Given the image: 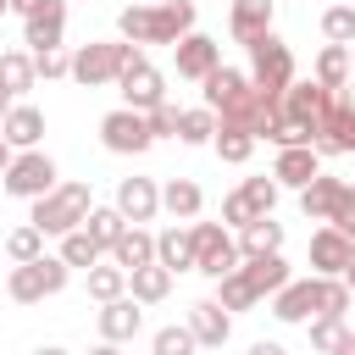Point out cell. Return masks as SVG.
<instances>
[{
  "instance_id": "cell-44",
  "label": "cell",
  "mask_w": 355,
  "mask_h": 355,
  "mask_svg": "<svg viewBox=\"0 0 355 355\" xmlns=\"http://www.w3.org/2000/svg\"><path fill=\"white\" fill-rule=\"evenodd\" d=\"M33 78H67V55L61 50H33Z\"/></svg>"
},
{
  "instance_id": "cell-24",
  "label": "cell",
  "mask_w": 355,
  "mask_h": 355,
  "mask_svg": "<svg viewBox=\"0 0 355 355\" xmlns=\"http://www.w3.org/2000/svg\"><path fill=\"white\" fill-rule=\"evenodd\" d=\"M144 261H155V233H144V227L133 222V227L116 233V244H111V266L133 272V266H144Z\"/></svg>"
},
{
  "instance_id": "cell-52",
  "label": "cell",
  "mask_w": 355,
  "mask_h": 355,
  "mask_svg": "<svg viewBox=\"0 0 355 355\" xmlns=\"http://www.w3.org/2000/svg\"><path fill=\"white\" fill-rule=\"evenodd\" d=\"M33 355H67V349H55V344H50V349H33Z\"/></svg>"
},
{
  "instance_id": "cell-26",
  "label": "cell",
  "mask_w": 355,
  "mask_h": 355,
  "mask_svg": "<svg viewBox=\"0 0 355 355\" xmlns=\"http://www.w3.org/2000/svg\"><path fill=\"white\" fill-rule=\"evenodd\" d=\"M155 266H166V272H189V266H194L189 227H166V233H155Z\"/></svg>"
},
{
  "instance_id": "cell-53",
  "label": "cell",
  "mask_w": 355,
  "mask_h": 355,
  "mask_svg": "<svg viewBox=\"0 0 355 355\" xmlns=\"http://www.w3.org/2000/svg\"><path fill=\"white\" fill-rule=\"evenodd\" d=\"M0 17H6V0H0Z\"/></svg>"
},
{
  "instance_id": "cell-33",
  "label": "cell",
  "mask_w": 355,
  "mask_h": 355,
  "mask_svg": "<svg viewBox=\"0 0 355 355\" xmlns=\"http://www.w3.org/2000/svg\"><path fill=\"white\" fill-rule=\"evenodd\" d=\"M100 255H105V250H100V244H94V239L83 233V227L61 233V261H67V266H83V272H89V266H94Z\"/></svg>"
},
{
  "instance_id": "cell-41",
  "label": "cell",
  "mask_w": 355,
  "mask_h": 355,
  "mask_svg": "<svg viewBox=\"0 0 355 355\" xmlns=\"http://www.w3.org/2000/svg\"><path fill=\"white\" fill-rule=\"evenodd\" d=\"M144 128H150V139H172V133H178V105H166V100L150 105V111H144Z\"/></svg>"
},
{
  "instance_id": "cell-22",
  "label": "cell",
  "mask_w": 355,
  "mask_h": 355,
  "mask_svg": "<svg viewBox=\"0 0 355 355\" xmlns=\"http://www.w3.org/2000/svg\"><path fill=\"white\" fill-rule=\"evenodd\" d=\"M139 322H144L139 300L116 294V300H105V311H100V338H105V344H122V338H133V333H139Z\"/></svg>"
},
{
  "instance_id": "cell-25",
  "label": "cell",
  "mask_w": 355,
  "mask_h": 355,
  "mask_svg": "<svg viewBox=\"0 0 355 355\" xmlns=\"http://www.w3.org/2000/svg\"><path fill=\"white\" fill-rule=\"evenodd\" d=\"M272 250H283V222L255 216L239 227V255H272Z\"/></svg>"
},
{
  "instance_id": "cell-19",
  "label": "cell",
  "mask_w": 355,
  "mask_h": 355,
  "mask_svg": "<svg viewBox=\"0 0 355 355\" xmlns=\"http://www.w3.org/2000/svg\"><path fill=\"white\" fill-rule=\"evenodd\" d=\"M311 311H316V277H288L272 294V316L277 322H305Z\"/></svg>"
},
{
  "instance_id": "cell-10",
  "label": "cell",
  "mask_w": 355,
  "mask_h": 355,
  "mask_svg": "<svg viewBox=\"0 0 355 355\" xmlns=\"http://www.w3.org/2000/svg\"><path fill=\"white\" fill-rule=\"evenodd\" d=\"M116 89H122V100H128V111H150V105H161L166 100V89H161V72L133 50L128 55V67L116 72Z\"/></svg>"
},
{
  "instance_id": "cell-27",
  "label": "cell",
  "mask_w": 355,
  "mask_h": 355,
  "mask_svg": "<svg viewBox=\"0 0 355 355\" xmlns=\"http://www.w3.org/2000/svg\"><path fill=\"white\" fill-rule=\"evenodd\" d=\"M128 283H133V300H139V305H155V300H166V294H172V272H166V266H155V261L133 266V272H128Z\"/></svg>"
},
{
  "instance_id": "cell-11",
  "label": "cell",
  "mask_w": 355,
  "mask_h": 355,
  "mask_svg": "<svg viewBox=\"0 0 355 355\" xmlns=\"http://www.w3.org/2000/svg\"><path fill=\"white\" fill-rule=\"evenodd\" d=\"M311 150H316V155H344V150H355V105L344 100V89L327 100V116H322Z\"/></svg>"
},
{
  "instance_id": "cell-45",
  "label": "cell",
  "mask_w": 355,
  "mask_h": 355,
  "mask_svg": "<svg viewBox=\"0 0 355 355\" xmlns=\"http://www.w3.org/2000/svg\"><path fill=\"white\" fill-rule=\"evenodd\" d=\"M222 222H227V227H244V222H255V211H250V200H244L239 189L222 200Z\"/></svg>"
},
{
  "instance_id": "cell-31",
  "label": "cell",
  "mask_w": 355,
  "mask_h": 355,
  "mask_svg": "<svg viewBox=\"0 0 355 355\" xmlns=\"http://www.w3.org/2000/svg\"><path fill=\"white\" fill-rule=\"evenodd\" d=\"M0 83L11 89V100H17V94H28V89H33V55L6 50V55H0Z\"/></svg>"
},
{
  "instance_id": "cell-8",
  "label": "cell",
  "mask_w": 355,
  "mask_h": 355,
  "mask_svg": "<svg viewBox=\"0 0 355 355\" xmlns=\"http://www.w3.org/2000/svg\"><path fill=\"white\" fill-rule=\"evenodd\" d=\"M327 100H333V89H322L316 78H288V89L277 94V111L294 116V122H305L311 139H316V128H322V116H327Z\"/></svg>"
},
{
  "instance_id": "cell-17",
  "label": "cell",
  "mask_w": 355,
  "mask_h": 355,
  "mask_svg": "<svg viewBox=\"0 0 355 355\" xmlns=\"http://www.w3.org/2000/svg\"><path fill=\"white\" fill-rule=\"evenodd\" d=\"M183 327H189V333H194V344H205V349H222V344H227V333H233V322H227V311H222L216 300H194Z\"/></svg>"
},
{
  "instance_id": "cell-35",
  "label": "cell",
  "mask_w": 355,
  "mask_h": 355,
  "mask_svg": "<svg viewBox=\"0 0 355 355\" xmlns=\"http://www.w3.org/2000/svg\"><path fill=\"white\" fill-rule=\"evenodd\" d=\"M211 133H216V116L200 105V111H178V133L172 139H183V144H211Z\"/></svg>"
},
{
  "instance_id": "cell-21",
  "label": "cell",
  "mask_w": 355,
  "mask_h": 355,
  "mask_svg": "<svg viewBox=\"0 0 355 355\" xmlns=\"http://www.w3.org/2000/svg\"><path fill=\"white\" fill-rule=\"evenodd\" d=\"M239 277L255 288V300L261 294H277L283 283H288V261L272 250V255H244V266H239Z\"/></svg>"
},
{
  "instance_id": "cell-20",
  "label": "cell",
  "mask_w": 355,
  "mask_h": 355,
  "mask_svg": "<svg viewBox=\"0 0 355 355\" xmlns=\"http://www.w3.org/2000/svg\"><path fill=\"white\" fill-rule=\"evenodd\" d=\"M227 33H233L239 44H255L261 33H272V0H233Z\"/></svg>"
},
{
  "instance_id": "cell-9",
  "label": "cell",
  "mask_w": 355,
  "mask_h": 355,
  "mask_svg": "<svg viewBox=\"0 0 355 355\" xmlns=\"http://www.w3.org/2000/svg\"><path fill=\"white\" fill-rule=\"evenodd\" d=\"M50 189H55V161H50V155H39V150L11 155V166H6V194L39 200V194H50Z\"/></svg>"
},
{
  "instance_id": "cell-48",
  "label": "cell",
  "mask_w": 355,
  "mask_h": 355,
  "mask_svg": "<svg viewBox=\"0 0 355 355\" xmlns=\"http://www.w3.org/2000/svg\"><path fill=\"white\" fill-rule=\"evenodd\" d=\"M33 6H39V0H6V11H17V17H28Z\"/></svg>"
},
{
  "instance_id": "cell-32",
  "label": "cell",
  "mask_w": 355,
  "mask_h": 355,
  "mask_svg": "<svg viewBox=\"0 0 355 355\" xmlns=\"http://www.w3.org/2000/svg\"><path fill=\"white\" fill-rule=\"evenodd\" d=\"M211 144H216V155H222V161H233V166H244V161H250V150H255V139H250L244 128H222V122H216Z\"/></svg>"
},
{
  "instance_id": "cell-34",
  "label": "cell",
  "mask_w": 355,
  "mask_h": 355,
  "mask_svg": "<svg viewBox=\"0 0 355 355\" xmlns=\"http://www.w3.org/2000/svg\"><path fill=\"white\" fill-rule=\"evenodd\" d=\"M216 305H222V311H250V305H255V288L239 277V266L216 277Z\"/></svg>"
},
{
  "instance_id": "cell-4",
  "label": "cell",
  "mask_w": 355,
  "mask_h": 355,
  "mask_svg": "<svg viewBox=\"0 0 355 355\" xmlns=\"http://www.w3.org/2000/svg\"><path fill=\"white\" fill-rule=\"evenodd\" d=\"M139 44H111V39H89L78 55H67V72L83 83V89H105V83H116V72L128 67V55H133Z\"/></svg>"
},
{
  "instance_id": "cell-16",
  "label": "cell",
  "mask_w": 355,
  "mask_h": 355,
  "mask_svg": "<svg viewBox=\"0 0 355 355\" xmlns=\"http://www.w3.org/2000/svg\"><path fill=\"white\" fill-rule=\"evenodd\" d=\"M0 139H6L11 150H33V144L44 139V111H39V105L11 100V111L0 116Z\"/></svg>"
},
{
  "instance_id": "cell-47",
  "label": "cell",
  "mask_w": 355,
  "mask_h": 355,
  "mask_svg": "<svg viewBox=\"0 0 355 355\" xmlns=\"http://www.w3.org/2000/svg\"><path fill=\"white\" fill-rule=\"evenodd\" d=\"M250 355H283V344H272V338H261V344H250Z\"/></svg>"
},
{
  "instance_id": "cell-1",
  "label": "cell",
  "mask_w": 355,
  "mask_h": 355,
  "mask_svg": "<svg viewBox=\"0 0 355 355\" xmlns=\"http://www.w3.org/2000/svg\"><path fill=\"white\" fill-rule=\"evenodd\" d=\"M116 33L128 44H178L194 33V0H155V6H128L116 17Z\"/></svg>"
},
{
  "instance_id": "cell-28",
  "label": "cell",
  "mask_w": 355,
  "mask_h": 355,
  "mask_svg": "<svg viewBox=\"0 0 355 355\" xmlns=\"http://www.w3.org/2000/svg\"><path fill=\"white\" fill-rule=\"evenodd\" d=\"M161 205H166L178 222H194V216H200V183H194V178H172V183L161 189Z\"/></svg>"
},
{
  "instance_id": "cell-14",
  "label": "cell",
  "mask_w": 355,
  "mask_h": 355,
  "mask_svg": "<svg viewBox=\"0 0 355 355\" xmlns=\"http://www.w3.org/2000/svg\"><path fill=\"white\" fill-rule=\"evenodd\" d=\"M61 28H67V0H39L22 17V44L33 50H61Z\"/></svg>"
},
{
  "instance_id": "cell-42",
  "label": "cell",
  "mask_w": 355,
  "mask_h": 355,
  "mask_svg": "<svg viewBox=\"0 0 355 355\" xmlns=\"http://www.w3.org/2000/svg\"><path fill=\"white\" fill-rule=\"evenodd\" d=\"M155 355H194V333L189 327H161L155 333Z\"/></svg>"
},
{
  "instance_id": "cell-51",
  "label": "cell",
  "mask_w": 355,
  "mask_h": 355,
  "mask_svg": "<svg viewBox=\"0 0 355 355\" xmlns=\"http://www.w3.org/2000/svg\"><path fill=\"white\" fill-rule=\"evenodd\" d=\"M6 166H11V144L0 139V172H6Z\"/></svg>"
},
{
  "instance_id": "cell-15",
  "label": "cell",
  "mask_w": 355,
  "mask_h": 355,
  "mask_svg": "<svg viewBox=\"0 0 355 355\" xmlns=\"http://www.w3.org/2000/svg\"><path fill=\"white\" fill-rule=\"evenodd\" d=\"M172 55H178V78H205L211 67H222V44L216 39H205V33H183L178 44H172Z\"/></svg>"
},
{
  "instance_id": "cell-46",
  "label": "cell",
  "mask_w": 355,
  "mask_h": 355,
  "mask_svg": "<svg viewBox=\"0 0 355 355\" xmlns=\"http://www.w3.org/2000/svg\"><path fill=\"white\" fill-rule=\"evenodd\" d=\"M327 355H355V333H349V327H344V333H338V344H333V349H327Z\"/></svg>"
},
{
  "instance_id": "cell-13",
  "label": "cell",
  "mask_w": 355,
  "mask_h": 355,
  "mask_svg": "<svg viewBox=\"0 0 355 355\" xmlns=\"http://www.w3.org/2000/svg\"><path fill=\"white\" fill-rule=\"evenodd\" d=\"M311 266H316L322 277H344V272L355 266V244H349V233H338V227H316V233H311Z\"/></svg>"
},
{
  "instance_id": "cell-38",
  "label": "cell",
  "mask_w": 355,
  "mask_h": 355,
  "mask_svg": "<svg viewBox=\"0 0 355 355\" xmlns=\"http://www.w3.org/2000/svg\"><path fill=\"white\" fill-rule=\"evenodd\" d=\"M244 200H250V211L255 216H272V205H277V183L272 178H244V189H239Z\"/></svg>"
},
{
  "instance_id": "cell-30",
  "label": "cell",
  "mask_w": 355,
  "mask_h": 355,
  "mask_svg": "<svg viewBox=\"0 0 355 355\" xmlns=\"http://www.w3.org/2000/svg\"><path fill=\"white\" fill-rule=\"evenodd\" d=\"M344 78H349V50H344V44H327V50L316 55V83L338 94V89H344Z\"/></svg>"
},
{
  "instance_id": "cell-6",
  "label": "cell",
  "mask_w": 355,
  "mask_h": 355,
  "mask_svg": "<svg viewBox=\"0 0 355 355\" xmlns=\"http://www.w3.org/2000/svg\"><path fill=\"white\" fill-rule=\"evenodd\" d=\"M67 261L61 255H33V261H17L11 266V283H6V294L17 300V305H33V300H44V294H61L67 288Z\"/></svg>"
},
{
  "instance_id": "cell-29",
  "label": "cell",
  "mask_w": 355,
  "mask_h": 355,
  "mask_svg": "<svg viewBox=\"0 0 355 355\" xmlns=\"http://www.w3.org/2000/svg\"><path fill=\"white\" fill-rule=\"evenodd\" d=\"M78 227H83L100 250H111V244H116V233H122L128 222H122V211H116V205H89V216H83Z\"/></svg>"
},
{
  "instance_id": "cell-12",
  "label": "cell",
  "mask_w": 355,
  "mask_h": 355,
  "mask_svg": "<svg viewBox=\"0 0 355 355\" xmlns=\"http://www.w3.org/2000/svg\"><path fill=\"white\" fill-rule=\"evenodd\" d=\"M100 139H105V150H116V155H139V150H150V128H144V111H111L105 122H100Z\"/></svg>"
},
{
  "instance_id": "cell-40",
  "label": "cell",
  "mask_w": 355,
  "mask_h": 355,
  "mask_svg": "<svg viewBox=\"0 0 355 355\" xmlns=\"http://www.w3.org/2000/svg\"><path fill=\"white\" fill-rule=\"evenodd\" d=\"M322 33H327L333 44H349V39H355V11H349V6H333V11L322 17Z\"/></svg>"
},
{
  "instance_id": "cell-37",
  "label": "cell",
  "mask_w": 355,
  "mask_h": 355,
  "mask_svg": "<svg viewBox=\"0 0 355 355\" xmlns=\"http://www.w3.org/2000/svg\"><path fill=\"white\" fill-rule=\"evenodd\" d=\"M316 311H322V316H344V311H349L344 277H316Z\"/></svg>"
},
{
  "instance_id": "cell-36",
  "label": "cell",
  "mask_w": 355,
  "mask_h": 355,
  "mask_svg": "<svg viewBox=\"0 0 355 355\" xmlns=\"http://www.w3.org/2000/svg\"><path fill=\"white\" fill-rule=\"evenodd\" d=\"M122 288H128V272H122V266H100V261L89 266V294H94L100 305H105V300H116Z\"/></svg>"
},
{
  "instance_id": "cell-23",
  "label": "cell",
  "mask_w": 355,
  "mask_h": 355,
  "mask_svg": "<svg viewBox=\"0 0 355 355\" xmlns=\"http://www.w3.org/2000/svg\"><path fill=\"white\" fill-rule=\"evenodd\" d=\"M316 172H322V161H316V150H311V144H288V150H277V166H272V178H277V183L305 189Z\"/></svg>"
},
{
  "instance_id": "cell-54",
  "label": "cell",
  "mask_w": 355,
  "mask_h": 355,
  "mask_svg": "<svg viewBox=\"0 0 355 355\" xmlns=\"http://www.w3.org/2000/svg\"><path fill=\"white\" fill-rule=\"evenodd\" d=\"M144 6H155V0H144Z\"/></svg>"
},
{
  "instance_id": "cell-5",
  "label": "cell",
  "mask_w": 355,
  "mask_h": 355,
  "mask_svg": "<svg viewBox=\"0 0 355 355\" xmlns=\"http://www.w3.org/2000/svg\"><path fill=\"white\" fill-rule=\"evenodd\" d=\"M250 61H255V67L244 72L250 89L266 94V100H277V94L288 89V78H294V55H288V44H283L277 33H261V39L250 44Z\"/></svg>"
},
{
  "instance_id": "cell-39",
  "label": "cell",
  "mask_w": 355,
  "mask_h": 355,
  "mask_svg": "<svg viewBox=\"0 0 355 355\" xmlns=\"http://www.w3.org/2000/svg\"><path fill=\"white\" fill-rule=\"evenodd\" d=\"M6 255H11V261H33V255H44V233H39L33 222L17 227V233L6 239Z\"/></svg>"
},
{
  "instance_id": "cell-18",
  "label": "cell",
  "mask_w": 355,
  "mask_h": 355,
  "mask_svg": "<svg viewBox=\"0 0 355 355\" xmlns=\"http://www.w3.org/2000/svg\"><path fill=\"white\" fill-rule=\"evenodd\" d=\"M116 211H122V222H150V216L161 211V189H155L150 178H122Z\"/></svg>"
},
{
  "instance_id": "cell-50",
  "label": "cell",
  "mask_w": 355,
  "mask_h": 355,
  "mask_svg": "<svg viewBox=\"0 0 355 355\" xmlns=\"http://www.w3.org/2000/svg\"><path fill=\"white\" fill-rule=\"evenodd\" d=\"M6 111H11V89L0 83V116H6Z\"/></svg>"
},
{
  "instance_id": "cell-49",
  "label": "cell",
  "mask_w": 355,
  "mask_h": 355,
  "mask_svg": "<svg viewBox=\"0 0 355 355\" xmlns=\"http://www.w3.org/2000/svg\"><path fill=\"white\" fill-rule=\"evenodd\" d=\"M89 355H122V349H116V344H94Z\"/></svg>"
},
{
  "instance_id": "cell-3",
  "label": "cell",
  "mask_w": 355,
  "mask_h": 355,
  "mask_svg": "<svg viewBox=\"0 0 355 355\" xmlns=\"http://www.w3.org/2000/svg\"><path fill=\"white\" fill-rule=\"evenodd\" d=\"M89 205H94V200H89V183H55L50 194L33 200V216H28V222H33L39 233H55V239H61V233H72V227L89 216Z\"/></svg>"
},
{
  "instance_id": "cell-43",
  "label": "cell",
  "mask_w": 355,
  "mask_h": 355,
  "mask_svg": "<svg viewBox=\"0 0 355 355\" xmlns=\"http://www.w3.org/2000/svg\"><path fill=\"white\" fill-rule=\"evenodd\" d=\"M338 333H344V316H316V322H311V344H316V349H333Z\"/></svg>"
},
{
  "instance_id": "cell-2",
  "label": "cell",
  "mask_w": 355,
  "mask_h": 355,
  "mask_svg": "<svg viewBox=\"0 0 355 355\" xmlns=\"http://www.w3.org/2000/svg\"><path fill=\"white\" fill-rule=\"evenodd\" d=\"M300 211H305L311 222H327V227H338V233H355V189H349L344 178H333V172H316V178L300 189Z\"/></svg>"
},
{
  "instance_id": "cell-7",
  "label": "cell",
  "mask_w": 355,
  "mask_h": 355,
  "mask_svg": "<svg viewBox=\"0 0 355 355\" xmlns=\"http://www.w3.org/2000/svg\"><path fill=\"white\" fill-rule=\"evenodd\" d=\"M189 250H194V272H205V277H222V272L239 266V244H233V233L222 222H194Z\"/></svg>"
}]
</instances>
